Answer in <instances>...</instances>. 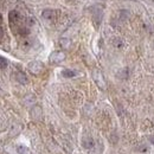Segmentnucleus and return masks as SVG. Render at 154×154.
I'll list each match as a JSON object with an SVG mask.
<instances>
[{
    "mask_svg": "<svg viewBox=\"0 0 154 154\" xmlns=\"http://www.w3.org/2000/svg\"><path fill=\"white\" fill-rule=\"evenodd\" d=\"M27 68H29L30 72H32L33 75H39V74L43 71L44 65H43V63H40V62H38V60H35V62L29 63Z\"/></svg>",
    "mask_w": 154,
    "mask_h": 154,
    "instance_id": "f257e3e1",
    "label": "nucleus"
},
{
    "mask_svg": "<svg viewBox=\"0 0 154 154\" xmlns=\"http://www.w3.org/2000/svg\"><path fill=\"white\" fill-rule=\"evenodd\" d=\"M93 78H94V81H95V83L97 84L98 88H101V89H103V90L106 89V81H104L103 75H102L101 71L94 70V72H93Z\"/></svg>",
    "mask_w": 154,
    "mask_h": 154,
    "instance_id": "f03ea898",
    "label": "nucleus"
},
{
    "mask_svg": "<svg viewBox=\"0 0 154 154\" xmlns=\"http://www.w3.org/2000/svg\"><path fill=\"white\" fill-rule=\"evenodd\" d=\"M50 62L51 63H55V64H58L60 62H63L65 59V54L63 51H55L50 55Z\"/></svg>",
    "mask_w": 154,
    "mask_h": 154,
    "instance_id": "7ed1b4c3",
    "label": "nucleus"
},
{
    "mask_svg": "<svg viewBox=\"0 0 154 154\" xmlns=\"http://www.w3.org/2000/svg\"><path fill=\"white\" fill-rule=\"evenodd\" d=\"M42 17L45 20H54V18L56 17V12L54 10H44L42 13Z\"/></svg>",
    "mask_w": 154,
    "mask_h": 154,
    "instance_id": "20e7f679",
    "label": "nucleus"
},
{
    "mask_svg": "<svg viewBox=\"0 0 154 154\" xmlns=\"http://www.w3.org/2000/svg\"><path fill=\"white\" fill-rule=\"evenodd\" d=\"M82 146H83L85 149H91V148H94V146H95V141H94L91 137H87V139H84V140L82 141Z\"/></svg>",
    "mask_w": 154,
    "mask_h": 154,
    "instance_id": "39448f33",
    "label": "nucleus"
},
{
    "mask_svg": "<svg viewBox=\"0 0 154 154\" xmlns=\"http://www.w3.org/2000/svg\"><path fill=\"white\" fill-rule=\"evenodd\" d=\"M31 116H32V119H35V120H40V119H42V108L38 107V106L33 107L32 110H31Z\"/></svg>",
    "mask_w": 154,
    "mask_h": 154,
    "instance_id": "423d86ee",
    "label": "nucleus"
},
{
    "mask_svg": "<svg viewBox=\"0 0 154 154\" xmlns=\"http://www.w3.org/2000/svg\"><path fill=\"white\" fill-rule=\"evenodd\" d=\"M16 79L19 82V83H21V84H26L27 82H29V79H27V76L24 74V72H17L16 74Z\"/></svg>",
    "mask_w": 154,
    "mask_h": 154,
    "instance_id": "0eeeda50",
    "label": "nucleus"
},
{
    "mask_svg": "<svg viewBox=\"0 0 154 154\" xmlns=\"http://www.w3.org/2000/svg\"><path fill=\"white\" fill-rule=\"evenodd\" d=\"M62 75H63L64 77H66V78H70V77L76 76V71H74V70H69V69H65V70H63Z\"/></svg>",
    "mask_w": 154,
    "mask_h": 154,
    "instance_id": "6e6552de",
    "label": "nucleus"
},
{
    "mask_svg": "<svg viewBox=\"0 0 154 154\" xmlns=\"http://www.w3.org/2000/svg\"><path fill=\"white\" fill-rule=\"evenodd\" d=\"M20 129H21V127H20L19 125H16V126H13V127L11 128L10 135H11V136H16V135H18L20 133Z\"/></svg>",
    "mask_w": 154,
    "mask_h": 154,
    "instance_id": "1a4fd4ad",
    "label": "nucleus"
},
{
    "mask_svg": "<svg viewBox=\"0 0 154 154\" xmlns=\"http://www.w3.org/2000/svg\"><path fill=\"white\" fill-rule=\"evenodd\" d=\"M59 44L64 48V49H68L69 46H70V40L68 38H62L60 40H59Z\"/></svg>",
    "mask_w": 154,
    "mask_h": 154,
    "instance_id": "9d476101",
    "label": "nucleus"
},
{
    "mask_svg": "<svg viewBox=\"0 0 154 154\" xmlns=\"http://www.w3.org/2000/svg\"><path fill=\"white\" fill-rule=\"evenodd\" d=\"M114 46L115 48H117V49H120V48H122L123 46V40L122 39H120V38H116L115 40H114Z\"/></svg>",
    "mask_w": 154,
    "mask_h": 154,
    "instance_id": "9b49d317",
    "label": "nucleus"
},
{
    "mask_svg": "<svg viewBox=\"0 0 154 154\" xmlns=\"http://www.w3.org/2000/svg\"><path fill=\"white\" fill-rule=\"evenodd\" d=\"M7 66V59L4 57H0V69H5Z\"/></svg>",
    "mask_w": 154,
    "mask_h": 154,
    "instance_id": "f8f14e48",
    "label": "nucleus"
},
{
    "mask_svg": "<svg viewBox=\"0 0 154 154\" xmlns=\"http://www.w3.org/2000/svg\"><path fill=\"white\" fill-rule=\"evenodd\" d=\"M17 152L19 154H27V148L24 146H18L17 147Z\"/></svg>",
    "mask_w": 154,
    "mask_h": 154,
    "instance_id": "ddd939ff",
    "label": "nucleus"
},
{
    "mask_svg": "<svg viewBox=\"0 0 154 154\" xmlns=\"http://www.w3.org/2000/svg\"><path fill=\"white\" fill-rule=\"evenodd\" d=\"M2 36H4V30H2V29H1V26H0V38H1Z\"/></svg>",
    "mask_w": 154,
    "mask_h": 154,
    "instance_id": "4468645a",
    "label": "nucleus"
},
{
    "mask_svg": "<svg viewBox=\"0 0 154 154\" xmlns=\"http://www.w3.org/2000/svg\"><path fill=\"white\" fill-rule=\"evenodd\" d=\"M1 24H2V16L0 14V26H1Z\"/></svg>",
    "mask_w": 154,
    "mask_h": 154,
    "instance_id": "2eb2a0df",
    "label": "nucleus"
},
{
    "mask_svg": "<svg viewBox=\"0 0 154 154\" xmlns=\"http://www.w3.org/2000/svg\"><path fill=\"white\" fill-rule=\"evenodd\" d=\"M151 141H152V142L154 143V136H152V137H151Z\"/></svg>",
    "mask_w": 154,
    "mask_h": 154,
    "instance_id": "dca6fc26",
    "label": "nucleus"
}]
</instances>
